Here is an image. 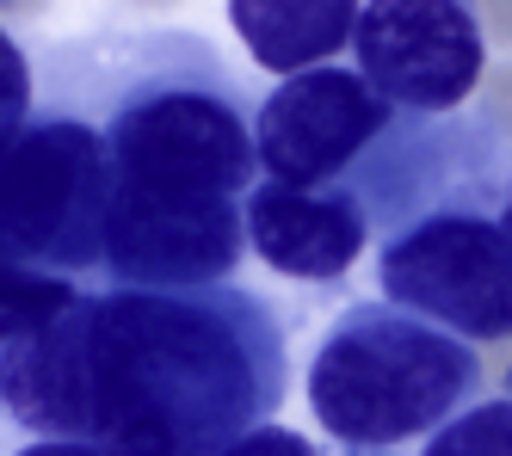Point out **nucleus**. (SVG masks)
I'll list each match as a JSON object with an SVG mask.
<instances>
[{"label":"nucleus","instance_id":"f257e3e1","mask_svg":"<svg viewBox=\"0 0 512 456\" xmlns=\"http://www.w3.org/2000/svg\"><path fill=\"white\" fill-rule=\"evenodd\" d=\"M99 136L112 161L99 272L118 290L229 284L260 185L253 105L235 68L192 31H142L99 50Z\"/></svg>","mask_w":512,"mask_h":456},{"label":"nucleus","instance_id":"f03ea898","mask_svg":"<svg viewBox=\"0 0 512 456\" xmlns=\"http://www.w3.org/2000/svg\"><path fill=\"white\" fill-rule=\"evenodd\" d=\"M290 389L278 309L247 284L87 290L81 438L105 456H223Z\"/></svg>","mask_w":512,"mask_h":456},{"label":"nucleus","instance_id":"7ed1b4c3","mask_svg":"<svg viewBox=\"0 0 512 456\" xmlns=\"http://www.w3.org/2000/svg\"><path fill=\"white\" fill-rule=\"evenodd\" d=\"M482 383L475 346L377 296L346 302V315L321 333L309 358V413L334 444L389 456L426 444L469 401H482Z\"/></svg>","mask_w":512,"mask_h":456},{"label":"nucleus","instance_id":"20e7f679","mask_svg":"<svg viewBox=\"0 0 512 456\" xmlns=\"http://www.w3.org/2000/svg\"><path fill=\"white\" fill-rule=\"evenodd\" d=\"M112 161L87 111L44 105L0 130V265L44 278L99 272Z\"/></svg>","mask_w":512,"mask_h":456},{"label":"nucleus","instance_id":"39448f33","mask_svg":"<svg viewBox=\"0 0 512 456\" xmlns=\"http://www.w3.org/2000/svg\"><path fill=\"white\" fill-rule=\"evenodd\" d=\"M383 302L432 327L457 333L463 346L512 339V228L500 204H426L395 222L377 247Z\"/></svg>","mask_w":512,"mask_h":456},{"label":"nucleus","instance_id":"423d86ee","mask_svg":"<svg viewBox=\"0 0 512 456\" xmlns=\"http://www.w3.org/2000/svg\"><path fill=\"white\" fill-rule=\"evenodd\" d=\"M401 124V111L358 68L321 62L278 81L253 111V155L260 179L278 185H352L364 161Z\"/></svg>","mask_w":512,"mask_h":456},{"label":"nucleus","instance_id":"0eeeda50","mask_svg":"<svg viewBox=\"0 0 512 456\" xmlns=\"http://www.w3.org/2000/svg\"><path fill=\"white\" fill-rule=\"evenodd\" d=\"M352 68L408 118H445L482 87L488 37L469 0H364Z\"/></svg>","mask_w":512,"mask_h":456},{"label":"nucleus","instance_id":"6e6552de","mask_svg":"<svg viewBox=\"0 0 512 456\" xmlns=\"http://www.w3.org/2000/svg\"><path fill=\"white\" fill-rule=\"evenodd\" d=\"M247 216V247L272 272L303 278V284H334L346 278L358 253L371 247V210L352 185H278L260 179L241 204Z\"/></svg>","mask_w":512,"mask_h":456},{"label":"nucleus","instance_id":"1a4fd4ad","mask_svg":"<svg viewBox=\"0 0 512 456\" xmlns=\"http://www.w3.org/2000/svg\"><path fill=\"white\" fill-rule=\"evenodd\" d=\"M364 0H229V25L266 74H303L334 62L358 31Z\"/></svg>","mask_w":512,"mask_h":456},{"label":"nucleus","instance_id":"9d476101","mask_svg":"<svg viewBox=\"0 0 512 456\" xmlns=\"http://www.w3.org/2000/svg\"><path fill=\"white\" fill-rule=\"evenodd\" d=\"M75 296H81L75 278H44V272H13V265H0V346H13V339L38 333V327L56 321Z\"/></svg>","mask_w":512,"mask_h":456},{"label":"nucleus","instance_id":"9b49d317","mask_svg":"<svg viewBox=\"0 0 512 456\" xmlns=\"http://www.w3.org/2000/svg\"><path fill=\"white\" fill-rule=\"evenodd\" d=\"M420 456H512V395H482L457 420H445Z\"/></svg>","mask_w":512,"mask_h":456},{"label":"nucleus","instance_id":"f8f14e48","mask_svg":"<svg viewBox=\"0 0 512 456\" xmlns=\"http://www.w3.org/2000/svg\"><path fill=\"white\" fill-rule=\"evenodd\" d=\"M31 93H38V74H31V56L19 50V37L0 25V130H13L31 118Z\"/></svg>","mask_w":512,"mask_h":456},{"label":"nucleus","instance_id":"ddd939ff","mask_svg":"<svg viewBox=\"0 0 512 456\" xmlns=\"http://www.w3.org/2000/svg\"><path fill=\"white\" fill-rule=\"evenodd\" d=\"M223 456H321L303 432H290V426H260V432H247L235 438Z\"/></svg>","mask_w":512,"mask_h":456},{"label":"nucleus","instance_id":"4468645a","mask_svg":"<svg viewBox=\"0 0 512 456\" xmlns=\"http://www.w3.org/2000/svg\"><path fill=\"white\" fill-rule=\"evenodd\" d=\"M13 456H105V450H93V444H68V438H31V444H19Z\"/></svg>","mask_w":512,"mask_h":456},{"label":"nucleus","instance_id":"2eb2a0df","mask_svg":"<svg viewBox=\"0 0 512 456\" xmlns=\"http://www.w3.org/2000/svg\"><path fill=\"white\" fill-rule=\"evenodd\" d=\"M500 222L512 228V167H506V192H500Z\"/></svg>","mask_w":512,"mask_h":456}]
</instances>
